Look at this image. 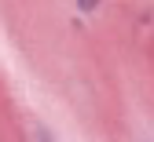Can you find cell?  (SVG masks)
I'll return each mask as SVG.
<instances>
[{"instance_id": "cell-1", "label": "cell", "mask_w": 154, "mask_h": 142, "mask_svg": "<svg viewBox=\"0 0 154 142\" xmlns=\"http://www.w3.org/2000/svg\"><path fill=\"white\" fill-rule=\"evenodd\" d=\"M77 4H81V11H95V7H99V0H77Z\"/></svg>"}]
</instances>
